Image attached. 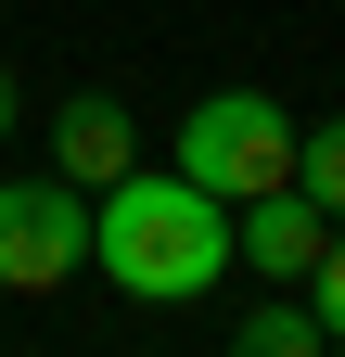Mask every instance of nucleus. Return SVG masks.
I'll list each match as a JSON object with an SVG mask.
<instances>
[{"label":"nucleus","mask_w":345,"mask_h":357,"mask_svg":"<svg viewBox=\"0 0 345 357\" xmlns=\"http://www.w3.org/2000/svg\"><path fill=\"white\" fill-rule=\"evenodd\" d=\"M90 268L141 306H205L230 281V204L179 166H128L90 192Z\"/></svg>","instance_id":"obj_1"},{"label":"nucleus","mask_w":345,"mask_h":357,"mask_svg":"<svg viewBox=\"0 0 345 357\" xmlns=\"http://www.w3.org/2000/svg\"><path fill=\"white\" fill-rule=\"evenodd\" d=\"M179 178H205L218 204H256L294 178V115L269 102V89H205V102L179 115V153H166Z\"/></svg>","instance_id":"obj_2"},{"label":"nucleus","mask_w":345,"mask_h":357,"mask_svg":"<svg viewBox=\"0 0 345 357\" xmlns=\"http://www.w3.org/2000/svg\"><path fill=\"white\" fill-rule=\"evenodd\" d=\"M77 268H90V192L64 166L0 178V294H64Z\"/></svg>","instance_id":"obj_3"},{"label":"nucleus","mask_w":345,"mask_h":357,"mask_svg":"<svg viewBox=\"0 0 345 357\" xmlns=\"http://www.w3.org/2000/svg\"><path fill=\"white\" fill-rule=\"evenodd\" d=\"M320 243H332V217L294 192V178H281V192H256V204H230V255L256 268V281H281V294L320 268Z\"/></svg>","instance_id":"obj_4"},{"label":"nucleus","mask_w":345,"mask_h":357,"mask_svg":"<svg viewBox=\"0 0 345 357\" xmlns=\"http://www.w3.org/2000/svg\"><path fill=\"white\" fill-rule=\"evenodd\" d=\"M52 166L77 178V192H103V178L141 166V128H128L115 89H77V102H52Z\"/></svg>","instance_id":"obj_5"},{"label":"nucleus","mask_w":345,"mask_h":357,"mask_svg":"<svg viewBox=\"0 0 345 357\" xmlns=\"http://www.w3.org/2000/svg\"><path fill=\"white\" fill-rule=\"evenodd\" d=\"M230 357H332V332H320L307 306H294V294L269 281V294H256L243 319H230Z\"/></svg>","instance_id":"obj_6"},{"label":"nucleus","mask_w":345,"mask_h":357,"mask_svg":"<svg viewBox=\"0 0 345 357\" xmlns=\"http://www.w3.org/2000/svg\"><path fill=\"white\" fill-rule=\"evenodd\" d=\"M294 192H307L320 217H345V115H307V128H294Z\"/></svg>","instance_id":"obj_7"},{"label":"nucleus","mask_w":345,"mask_h":357,"mask_svg":"<svg viewBox=\"0 0 345 357\" xmlns=\"http://www.w3.org/2000/svg\"><path fill=\"white\" fill-rule=\"evenodd\" d=\"M307 319L345 344V217H332V243H320V268H307Z\"/></svg>","instance_id":"obj_8"},{"label":"nucleus","mask_w":345,"mask_h":357,"mask_svg":"<svg viewBox=\"0 0 345 357\" xmlns=\"http://www.w3.org/2000/svg\"><path fill=\"white\" fill-rule=\"evenodd\" d=\"M0 128H13V77H0Z\"/></svg>","instance_id":"obj_9"}]
</instances>
